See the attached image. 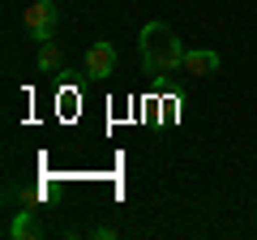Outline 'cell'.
Masks as SVG:
<instances>
[{
    "instance_id": "6da1fadb",
    "label": "cell",
    "mask_w": 257,
    "mask_h": 240,
    "mask_svg": "<svg viewBox=\"0 0 257 240\" xmlns=\"http://www.w3.org/2000/svg\"><path fill=\"white\" fill-rule=\"evenodd\" d=\"M142 65H146V73H155V77L176 73V69L184 65V43L176 39L172 26L150 22V26L142 30Z\"/></svg>"
},
{
    "instance_id": "7a4b0ae2",
    "label": "cell",
    "mask_w": 257,
    "mask_h": 240,
    "mask_svg": "<svg viewBox=\"0 0 257 240\" xmlns=\"http://www.w3.org/2000/svg\"><path fill=\"white\" fill-rule=\"evenodd\" d=\"M22 26H26V35L35 39V43H47V39L56 35V26H60V5H56V0H35V5H26V9H22Z\"/></svg>"
},
{
    "instance_id": "3957f363",
    "label": "cell",
    "mask_w": 257,
    "mask_h": 240,
    "mask_svg": "<svg viewBox=\"0 0 257 240\" xmlns=\"http://www.w3.org/2000/svg\"><path fill=\"white\" fill-rule=\"evenodd\" d=\"M116 60H120V52H116V43H107V39H99V43L86 52V69H90L94 77H111L116 73Z\"/></svg>"
},
{
    "instance_id": "277c9868",
    "label": "cell",
    "mask_w": 257,
    "mask_h": 240,
    "mask_svg": "<svg viewBox=\"0 0 257 240\" xmlns=\"http://www.w3.org/2000/svg\"><path fill=\"white\" fill-rule=\"evenodd\" d=\"M219 52H206V47H193V52H184V73L189 77H210V73H219Z\"/></svg>"
},
{
    "instance_id": "5b68a950",
    "label": "cell",
    "mask_w": 257,
    "mask_h": 240,
    "mask_svg": "<svg viewBox=\"0 0 257 240\" xmlns=\"http://www.w3.org/2000/svg\"><path fill=\"white\" fill-rule=\"evenodd\" d=\"M9 236H13V240L39 236V219H35V210H18V214H13V223H9Z\"/></svg>"
},
{
    "instance_id": "8992f818",
    "label": "cell",
    "mask_w": 257,
    "mask_h": 240,
    "mask_svg": "<svg viewBox=\"0 0 257 240\" xmlns=\"http://www.w3.org/2000/svg\"><path fill=\"white\" fill-rule=\"evenodd\" d=\"M35 65H39V73H52V69L60 65V52H56L52 39H47V43H39V60H35Z\"/></svg>"
}]
</instances>
